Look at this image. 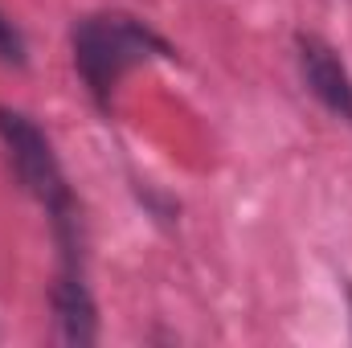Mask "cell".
<instances>
[{"label": "cell", "mask_w": 352, "mask_h": 348, "mask_svg": "<svg viewBox=\"0 0 352 348\" xmlns=\"http://www.w3.org/2000/svg\"><path fill=\"white\" fill-rule=\"evenodd\" d=\"M0 144L8 156V168L16 184L41 205L54 250H58V274L50 287L54 307V332L70 348H90L98 340V307L87 274V221L74 201V184L66 180V168L50 144V135L12 107H0Z\"/></svg>", "instance_id": "cell-1"}, {"label": "cell", "mask_w": 352, "mask_h": 348, "mask_svg": "<svg viewBox=\"0 0 352 348\" xmlns=\"http://www.w3.org/2000/svg\"><path fill=\"white\" fill-rule=\"evenodd\" d=\"M156 58L173 62L176 45L131 12L107 8V12H87L70 25V62L98 115H111L115 87L135 66H148Z\"/></svg>", "instance_id": "cell-2"}, {"label": "cell", "mask_w": 352, "mask_h": 348, "mask_svg": "<svg viewBox=\"0 0 352 348\" xmlns=\"http://www.w3.org/2000/svg\"><path fill=\"white\" fill-rule=\"evenodd\" d=\"M295 66H299L307 94L328 115H336L340 123L352 127V74L344 58L336 54V45H328L316 33H295Z\"/></svg>", "instance_id": "cell-3"}, {"label": "cell", "mask_w": 352, "mask_h": 348, "mask_svg": "<svg viewBox=\"0 0 352 348\" xmlns=\"http://www.w3.org/2000/svg\"><path fill=\"white\" fill-rule=\"evenodd\" d=\"M0 62L4 66H25L29 62V45H25V33L0 12Z\"/></svg>", "instance_id": "cell-4"}, {"label": "cell", "mask_w": 352, "mask_h": 348, "mask_svg": "<svg viewBox=\"0 0 352 348\" xmlns=\"http://www.w3.org/2000/svg\"><path fill=\"white\" fill-rule=\"evenodd\" d=\"M344 295H349V316H352V283H344Z\"/></svg>", "instance_id": "cell-5"}]
</instances>
